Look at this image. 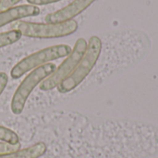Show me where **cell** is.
I'll return each instance as SVG.
<instances>
[{
	"label": "cell",
	"mask_w": 158,
	"mask_h": 158,
	"mask_svg": "<svg viewBox=\"0 0 158 158\" xmlns=\"http://www.w3.org/2000/svg\"><path fill=\"white\" fill-rule=\"evenodd\" d=\"M40 14V8L33 5H20L0 11V28L27 17H33Z\"/></svg>",
	"instance_id": "cell-7"
},
{
	"label": "cell",
	"mask_w": 158,
	"mask_h": 158,
	"mask_svg": "<svg viewBox=\"0 0 158 158\" xmlns=\"http://www.w3.org/2000/svg\"><path fill=\"white\" fill-rule=\"evenodd\" d=\"M87 44H88L85 39H78L67 58L59 65L53 74L40 83V89L42 91H50L57 87L58 84L74 70L78 63L81 61L87 49Z\"/></svg>",
	"instance_id": "cell-5"
},
{
	"label": "cell",
	"mask_w": 158,
	"mask_h": 158,
	"mask_svg": "<svg viewBox=\"0 0 158 158\" xmlns=\"http://www.w3.org/2000/svg\"><path fill=\"white\" fill-rule=\"evenodd\" d=\"M45 152L46 145L44 143H37L22 150L0 155V158H39Z\"/></svg>",
	"instance_id": "cell-8"
},
{
	"label": "cell",
	"mask_w": 158,
	"mask_h": 158,
	"mask_svg": "<svg viewBox=\"0 0 158 158\" xmlns=\"http://www.w3.org/2000/svg\"><path fill=\"white\" fill-rule=\"evenodd\" d=\"M77 29L78 23L74 19L56 24L19 21L14 26V30H18L21 35L39 39H50L68 36L75 32Z\"/></svg>",
	"instance_id": "cell-3"
},
{
	"label": "cell",
	"mask_w": 158,
	"mask_h": 158,
	"mask_svg": "<svg viewBox=\"0 0 158 158\" xmlns=\"http://www.w3.org/2000/svg\"><path fill=\"white\" fill-rule=\"evenodd\" d=\"M20 1L21 0H0V10H5L12 7Z\"/></svg>",
	"instance_id": "cell-12"
},
{
	"label": "cell",
	"mask_w": 158,
	"mask_h": 158,
	"mask_svg": "<svg viewBox=\"0 0 158 158\" xmlns=\"http://www.w3.org/2000/svg\"><path fill=\"white\" fill-rule=\"evenodd\" d=\"M0 141L8 144L19 143V139L18 134L15 131H11L10 129H7L1 125H0Z\"/></svg>",
	"instance_id": "cell-10"
},
{
	"label": "cell",
	"mask_w": 158,
	"mask_h": 158,
	"mask_svg": "<svg viewBox=\"0 0 158 158\" xmlns=\"http://www.w3.org/2000/svg\"><path fill=\"white\" fill-rule=\"evenodd\" d=\"M102 51V41L98 36H92L87 44V49L81 61L74 70L58 86L57 91L60 94H67L76 89L91 73L96 65Z\"/></svg>",
	"instance_id": "cell-1"
},
{
	"label": "cell",
	"mask_w": 158,
	"mask_h": 158,
	"mask_svg": "<svg viewBox=\"0 0 158 158\" xmlns=\"http://www.w3.org/2000/svg\"><path fill=\"white\" fill-rule=\"evenodd\" d=\"M19 148H20V143L8 144L6 143H0V155L15 152V151L19 150Z\"/></svg>",
	"instance_id": "cell-11"
},
{
	"label": "cell",
	"mask_w": 158,
	"mask_h": 158,
	"mask_svg": "<svg viewBox=\"0 0 158 158\" xmlns=\"http://www.w3.org/2000/svg\"><path fill=\"white\" fill-rule=\"evenodd\" d=\"M56 69V66L52 63L44 64L34 69L30 74L26 76L23 81L19 85L15 91L11 100V111L15 115H19L24 110L25 104L33 91V89L43 81L48 78Z\"/></svg>",
	"instance_id": "cell-4"
},
{
	"label": "cell",
	"mask_w": 158,
	"mask_h": 158,
	"mask_svg": "<svg viewBox=\"0 0 158 158\" xmlns=\"http://www.w3.org/2000/svg\"><path fill=\"white\" fill-rule=\"evenodd\" d=\"M21 33L18 30H11L8 31L0 32V48L17 43L21 38Z\"/></svg>",
	"instance_id": "cell-9"
},
{
	"label": "cell",
	"mask_w": 158,
	"mask_h": 158,
	"mask_svg": "<svg viewBox=\"0 0 158 158\" xmlns=\"http://www.w3.org/2000/svg\"><path fill=\"white\" fill-rule=\"evenodd\" d=\"M72 48L68 44H57L37 51L18 62L12 68L10 75L12 79L18 80L31 69L47 64L50 61L68 56Z\"/></svg>",
	"instance_id": "cell-2"
},
{
	"label": "cell",
	"mask_w": 158,
	"mask_h": 158,
	"mask_svg": "<svg viewBox=\"0 0 158 158\" xmlns=\"http://www.w3.org/2000/svg\"><path fill=\"white\" fill-rule=\"evenodd\" d=\"M58 1H60V0H27V2L30 5H33V6L48 5V4L56 3V2H58Z\"/></svg>",
	"instance_id": "cell-14"
},
{
	"label": "cell",
	"mask_w": 158,
	"mask_h": 158,
	"mask_svg": "<svg viewBox=\"0 0 158 158\" xmlns=\"http://www.w3.org/2000/svg\"><path fill=\"white\" fill-rule=\"evenodd\" d=\"M94 1L95 0H74L65 7L47 14L44 19L45 22L56 24L71 20L89 7Z\"/></svg>",
	"instance_id": "cell-6"
},
{
	"label": "cell",
	"mask_w": 158,
	"mask_h": 158,
	"mask_svg": "<svg viewBox=\"0 0 158 158\" xmlns=\"http://www.w3.org/2000/svg\"><path fill=\"white\" fill-rule=\"evenodd\" d=\"M8 82V77L5 72H0V95L4 92Z\"/></svg>",
	"instance_id": "cell-13"
}]
</instances>
